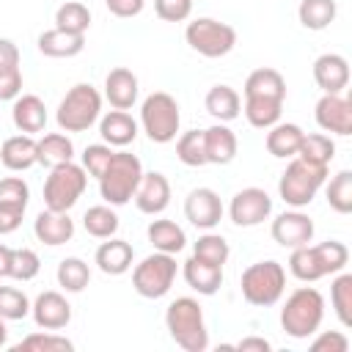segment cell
<instances>
[{"mask_svg":"<svg viewBox=\"0 0 352 352\" xmlns=\"http://www.w3.org/2000/svg\"><path fill=\"white\" fill-rule=\"evenodd\" d=\"M349 261V250L344 242L338 239H327L319 245H302L294 248L289 256V272L302 280V283H314L324 275H336L346 267Z\"/></svg>","mask_w":352,"mask_h":352,"instance_id":"1","label":"cell"},{"mask_svg":"<svg viewBox=\"0 0 352 352\" xmlns=\"http://www.w3.org/2000/svg\"><path fill=\"white\" fill-rule=\"evenodd\" d=\"M165 327L176 346L184 352H204L209 346V330L204 322V308L192 297H176L165 311Z\"/></svg>","mask_w":352,"mask_h":352,"instance_id":"2","label":"cell"},{"mask_svg":"<svg viewBox=\"0 0 352 352\" xmlns=\"http://www.w3.org/2000/svg\"><path fill=\"white\" fill-rule=\"evenodd\" d=\"M324 319V297L314 286H300L294 289L283 308H280V327L292 338H308L319 330Z\"/></svg>","mask_w":352,"mask_h":352,"instance_id":"3","label":"cell"},{"mask_svg":"<svg viewBox=\"0 0 352 352\" xmlns=\"http://www.w3.org/2000/svg\"><path fill=\"white\" fill-rule=\"evenodd\" d=\"M324 179H327V165H314V162H308L302 157H292V162L280 173L278 195L292 209H302L316 198V192L324 184Z\"/></svg>","mask_w":352,"mask_h":352,"instance_id":"4","label":"cell"},{"mask_svg":"<svg viewBox=\"0 0 352 352\" xmlns=\"http://www.w3.org/2000/svg\"><path fill=\"white\" fill-rule=\"evenodd\" d=\"M99 116H102V94L91 82H77L60 99L55 121L60 132H85L99 121Z\"/></svg>","mask_w":352,"mask_h":352,"instance_id":"5","label":"cell"},{"mask_svg":"<svg viewBox=\"0 0 352 352\" xmlns=\"http://www.w3.org/2000/svg\"><path fill=\"white\" fill-rule=\"evenodd\" d=\"M242 297L256 305V308H270L283 297L286 289V270L280 261L267 258V261H256L242 272L239 280Z\"/></svg>","mask_w":352,"mask_h":352,"instance_id":"6","label":"cell"},{"mask_svg":"<svg viewBox=\"0 0 352 352\" xmlns=\"http://www.w3.org/2000/svg\"><path fill=\"white\" fill-rule=\"evenodd\" d=\"M143 176V165L135 154L129 151H116L110 165L104 168V173L99 176V192L104 198V204L110 206H124L132 201L138 184Z\"/></svg>","mask_w":352,"mask_h":352,"instance_id":"7","label":"cell"},{"mask_svg":"<svg viewBox=\"0 0 352 352\" xmlns=\"http://www.w3.org/2000/svg\"><path fill=\"white\" fill-rule=\"evenodd\" d=\"M88 187V173L74 160L50 168L44 179V206L52 212H69Z\"/></svg>","mask_w":352,"mask_h":352,"instance_id":"8","label":"cell"},{"mask_svg":"<svg viewBox=\"0 0 352 352\" xmlns=\"http://www.w3.org/2000/svg\"><path fill=\"white\" fill-rule=\"evenodd\" d=\"M182 124V113H179V102L165 94V91H154L143 99L140 104V126L148 135L151 143H170L176 140Z\"/></svg>","mask_w":352,"mask_h":352,"instance_id":"9","label":"cell"},{"mask_svg":"<svg viewBox=\"0 0 352 352\" xmlns=\"http://www.w3.org/2000/svg\"><path fill=\"white\" fill-rule=\"evenodd\" d=\"M176 258L170 253H160L154 250L151 256H146L140 264H135L132 270V286L140 297L146 300H160L170 292L173 280H176Z\"/></svg>","mask_w":352,"mask_h":352,"instance_id":"10","label":"cell"},{"mask_svg":"<svg viewBox=\"0 0 352 352\" xmlns=\"http://www.w3.org/2000/svg\"><path fill=\"white\" fill-rule=\"evenodd\" d=\"M184 38L204 58H223L236 47V30L228 22H220L212 16H198L187 22Z\"/></svg>","mask_w":352,"mask_h":352,"instance_id":"11","label":"cell"},{"mask_svg":"<svg viewBox=\"0 0 352 352\" xmlns=\"http://www.w3.org/2000/svg\"><path fill=\"white\" fill-rule=\"evenodd\" d=\"M228 214H231V223H234V226H239V228H253V226L264 223V220L272 214V198H270V192L261 190V187H245V190H239V192L231 198Z\"/></svg>","mask_w":352,"mask_h":352,"instance_id":"12","label":"cell"},{"mask_svg":"<svg viewBox=\"0 0 352 352\" xmlns=\"http://www.w3.org/2000/svg\"><path fill=\"white\" fill-rule=\"evenodd\" d=\"M184 217L201 228V231H212L220 220H223V201L212 187H195L187 192L184 198Z\"/></svg>","mask_w":352,"mask_h":352,"instance_id":"13","label":"cell"},{"mask_svg":"<svg viewBox=\"0 0 352 352\" xmlns=\"http://www.w3.org/2000/svg\"><path fill=\"white\" fill-rule=\"evenodd\" d=\"M314 118L324 132H333L341 138L352 135V102L341 94H322V99L316 102Z\"/></svg>","mask_w":352,"mask_h":352,"instance_id":"14","label":"cell"},{"mask_svg":"<svg viewBox=\"0 0 352 352\" xmlns=\"http://www.w3.org/2000/svg\"><path fill=\"white\" fill-rule=\"evenodd\" d=\"M272 239L280 245V248H302L314 239V220L300 212V209H292V212H283L272 220V228H270Z\"/></svg>","mask_w":352,"mask_h":352,"instance_id":"15","label":"cell"},{"mask_svg":"<svg viewBox=\"0 0 352 352\" xmlns=\"http://www.w3.org/2000/svg\"><path fill=\"white\" fill-rule=\"evenodd\" d=\"M30 314H33V322L41 327V330H63L69 322H72V305L69 300L55 292V289H47L41 292L33 305H30Z\"/></svg>","mask_w":352,"mask_h":352,"instance_id":"16","label":"cell"},{"mask_svg":"<svg viewBox=\"0 0 352 352\" xmlns=\"http://www.w3.org/2000/svg\"><path fill=\"white\" fill-rule=\"evenodd\" d=\"M132 198L143 214H162L170 204V182L160 170H148L140 176V184Z\"/></svg>","mask_w":352,"mask_h":352,"instance_id":"17","label":"cell"},{"mask_svg":"<svg viewBox=\"0 0 352 352\" xmlns=\"http://www.w3.org/2000/svg\"><path fill=\"white\" fill-rule=\"evenodd\" d=\"M314 82L324 94H341L349 85V63L338 52H324L314 60Z\"/></svg>","mask_w":352,"mask_h":352,"instance_id":"18","label":"cell"},{"mask_svg":"<svg viewBox=\"0 0 352 352\" xmlns=\"http://www.w3.org/2000/svg\"><path fill=\"white\" fill-rule=\"evenodd\" d=\"M33 234H36L38 242H44L50 248H58V245H66L74 236V220L69 217V212L44 209L33 220Z\"/></svg>","mask_w":352,"mask_h":352,"instance_id":"19","label":"cell"},{"mask_svg":"<svg viewBox=\"0 0 352 352\" xmlns=\"http://www.w3.org/2000/svg\"><path fill=\"white\" fill-rule=\"evenodd\" d=\"M138 94H140V85H138L135 72H129L124 66L107 72V77H104V99L113 104V110H129L138 102Z\"/></svg>","mask_w":352,"mask_h":352,"instance_id":"20","label":"cell"},{"mask_svg":"<svg viewBox=\"0 0 352 352\" xmlns=\"http://www.w3.org/2000/svg\"><path fill=\"white\" fill-rule=\"evenodd\" d=\"M11 118L22 135H38L47 126V107L36 94H19L14 99Z\"/></svg>","mask_w":352,"mask_h":352,"instance_id":"21","label":"cell"},{"mask_svg":"<svg viewBox=\"0 0 352 352\" xmlns=\"http://www.w3.org/2000/svg\"><path fill=\"white\" fill-rule=\"evenodd\" d=\"M236 148H239V140H236V135L226 124L217 121L214 126L204 129V154H206V162H212V165H228V162H234Z\"/></svg>","mask_w":352,"mask_h":352,"instance_id":"22","label":"cell"},{"mask_svg":"<svg viewBox=\"0 0 352 352\" xmlns=\"http://www.w3.org/2000/svg\"><path fill=\"white\" fill-rule=\"evenodd\" d=\"M182 275H184L187 286H190L192 292L204 294V297L217 294L220 286H223V267L206 264V261H201V258H195V256H190V258L184 261Z\"/></svg>","mask_w":352,"mask_h":352,"instance_id":"23","label":"cell"},{"mask_svg":"<svg viewBox=\"0 0 352 352\" xmlns=\"http://www.w3.org/2000/svg\"><path fill=\"white\" fill-rule=\"evenodd\" d=\"M99 135L107 146H129L138 138V121L126 110H110L99 118Z\"/></svg>","mask_w":352,"mask_h":352,"instance_id":"24","label":"cell"},{"mask_svg":"<svg viewBox=\"0 0 352 352\" xmlns=\"http://www.w3.org/2000/svg\"><path fill=\"white\" fill-rule=\"evenodd\" d=\"M132 258H135V250L126 239H116L110 236L107 242H102L96 248V267L104 272V275H124L129 267H132Z\"/></svg>","mask_w":352,"mask_h":352,"instance_id":"25","label":"cell"},{"mask_svg":"<svg viewBox=\"0 0 352 352\" xmlns=\"http://www.w3.org/2000/svg\"><path fill=\"white\" fill-rule=\"evenodd\" d=\"M85 50L82 33H69L60 28H50L38 36V52L47 58H74Z\"/></svg>","mask_w":352,"mask_h":352,"instance_id":"26","label":"cell"},{"mask_svg":"<svg viewBox=\"0 0 352 352\" xmlns=\"http://www.w3.org/2000/svg\"><path fill=\"white\" fill-rule=\"evenodd\" d=\"M0 162L14 170V173H22L28 168L36 165V138L33 135H14L8 140H3L0 146Z\"/></svg>","mask_w":352,"mask_h":352,"instance_id":"27","label":"cell"},{"mask_svg":"<svg viewBox=\"0 0 352 352\" xmlns=\"http://www.w3.org/2000/svg\"><path fill=\"white\" fill-rule=\"evenodd\" d=\"M245 96H264V99H286V80L278 69H270V66H261L256 72L248 74L245 80V88H242Z\"/></svg>","mask_w":352,"mask_h":352,"instance_id":"28","label":"cell"},{"mask_svg":"<svg viewBox=\"0 0 352 352\" xmlns=\"http://www.w3.org/2000/svg\"><path fill=\"white\" fill-rule=\"evenodd\" d=\"M204 104H206V113L220 124H228L242 113V96L231 85H212Z\"/></svg>","mask_w":352,"mask_h":352,"instance_id":"29","label":"cell"},{"mask_svg":"<svg viewBox=\"0 0 352 352\" xmlns=\"http://www.w3.org/2000/svg\"><path fill=\"white\" fill-rule=\"evenodd\" d=\"M302 129L297 124H272L267 129V151L278 160H292L297 157L300 151V143H302Z\"/></svg>","mask_w":352,"mask_h":352,"instance_id":"30","label":"cell"},{"mask_svg":"<svg viewBox=\"0 0 352 352\" xmlns=\"http://www.w3.org/2000/svg\"><path fill=\"white\" fill-rule=\"evenodd\" d=\"M74 157V143L66 132H50L36 140V162L44 168H55Z\"/></svg>","mask_w":352,"mask_h":352,"instance_id":"31","label":"cell"},{"mask_svg":"<svg viewBox=\"0 0 352 352\" xmlns=\"http://www.w3.org/2000/svg\"><path fill=\"white\" fill-rule=\"evenodd\" d=\"M146 236H148V242L154 245V250H160V253H170V256L179 253V250H184V245H187V234H184V228L176 226L173 220H165V217L151 220L148 228H146Z\"/></svg>","mask_w":352,"mask_h":352,"instance_id":"32","label":"cell"},{"mask_svg":"<svg viewBox=\"0 0 352 352\" xmlns=\"http://www.w3.org/2000/svg\"><path fill=\"white\" fill-rule=\"evenodd\" d=\"M280 110H283L280 99H264V96H245V104H242L248 124L256 129H270L272 124H278Z\"/></svg>","mask_w":352,"mask_h":352,"instance_id":"33","label":"cell"},{"mask_svg":"<svg viewBox=\"0 0 352 352\" xmlns=\"http://www.w3.org/2000/svg\"><path fill=\"white\" fill-rule=\"evenodd\" d=\"M338 14V6L336 0H300V8H297V16H300V25L308 28V30H324L333 25Z\"/></svg>","mask_w":352,"mask_h":352,"instance_id":"34","label":"cell"},{"mask_svg":"<svg viewBox=\"0 0 352 352\" xmlns=\"http://www.w3.org/2000/svg\"><path fill=\"white\" fill-rule=\"evenodd\" d=\"M118 226H121V223H118V214L113 212L110 204L91 206V209H85V214H82V228H85L94 239H110V236H116Z\"/></svg>","mask_w":352,"mask_h":352,"instance_id":"35","label":"cell"},{"mask_svg":"<svg viewBox=\"0 0 352 352\" xmlns=\"http://www.w3.org/2000/svg\"><path fill=\"white\" fill-rule=\"evenodd\" d=\"M58 286L63 289V292H72V294H77V292H82L85 286H88V280H91V270H88V264L82 261V258H77V256H69V258H63L60 264H58Z\"/></svg>","mask_w":352,"mask_h":352,"instance_id":"36","label":"cell"},{"mask_svg":"<svg viewBox=\"0 0 352 352\" xmlns=\"http://www.w3.org/2000/svg\"><path fill=\"white\" fill-rule=\"evenodd\" d=\"M55 28L69 30V33H82L91 28V11L80 0H69L55 11Z\"/></svg>","mask_w":352,"mask_h":352,"instance_id":"37","label":"cell"},{"mask_svg":"<svg viewBox=\"0 0 352 352\" xmlns=\"http://www.w3.org/2000/svg\"><path fill=\"white\" fill-rule=\"evenodd\" d=\"M330 302H333L338 322L344 327H352V275L349 272H341L330 283Z\"/></svg>","mask_w":352,"mask_h":352,"instance_id":"38","label":"cell"},{"mask_svg":"<svg viewBox=\"0 0 352 352\" xmlns=\"http://www.w3.org/2000/svg\"><path fill=\"white\" fill-rule=\"evenodd\" d=\"M74 344L66 336L58 333H30L19 344H14V352H72Z\"/></svg>","mask_w":352,"mask_h":352,"instance_id":"39","label":"cell"},{"mask_svg":"<svg viewBox=\"0 0 352 352\" xmlns=\"http://www.w3.org/2000/svg\"><path fill=\"white\" fill-rule=\"evenodd\" d=\"M324 195H327V204H330L333 212L349 214V212H352V173H349V170H338V173L330 179Z\"/></svg>","mask_w":352,"mask_h":352,"instance_id":"40","label":"cell"},{"mask_svg":"<svg viewBox=\"0 0 352 352\" xmlns=\"http://www.w3.org/2000/svg\"><path fill=\"white\" fill-rule=\"evenodd\" d=\"M228 253H231L228 242L220 234H212V231H206L204 236H198V242L192 245V256L201 258V261H206V264H214V267H223L228 261Z\"/></svg>","mask_w":352,"mask_h":352,"instance_id":"41","label":"cell"},{"mask_svg":"<svg viewBox=\"0 0 352 352\" xmlns=\"http://www.w3.org/2000/svg\"><path fill=\"white\" fill-rule=\"evenodd\" d=\"M333 154H336V143L327 135H322V132L302 135V143H300L297 157H302V160H308L314 165H330Z\"/></svg>","mask_w":352,"mask_h":352,"instance_id":"42","label":"cell"},{"mask_svg":"<svg viewBox=\"0 0 352 352\" xmlns=\"http://www.w3.org/2000/svg\"><path fill=\"white\" fill-rule=\"evenodd\" d=\"M176 157L179 162H184L187 168H201L206 165V154H204V129H190L176 140Z\"/></svg>","mask_w":352,"mask_h":352,"instance_id":"43","label":"cell"},{"mask_svg":"<svg viewBox=\"0 0 352 352\" xmlns=\"http://www.w3.org/2000/svg\"><path fill=\"white\" fill-rule=\"evenodd\" d=\"M28 314H30L28 294L16 286H0V316L6 322H16V319H25Z\"/></svg>","mask_w":352,"mask_h":352,"instance_id":"44","label":"cell"},{"mask_svg":"<svg viewBox=\"0 0 352 352\" xmlns=\"http://www.w3.org/2000/svg\"><path fill=\"white\" fill-rule=\"evenodd\" d=\"M41 270V258L30 248H11V278L14 280H33Z\"/></svg>","mask_w":352,"mask_h":352,"instance_id":"45","label":"cell"},{"mask_svg":"<svg viewBox=\"0 0 352 352\" xmlns=\"http://www.w3.org/2000/svg\"><path fill=\"white\" fill-rule=\"evenodd\" d=\"M30 201V187L25 184L22 176H6L0 179V204L3 206H14V209H28Z\"/></svg>","mask_w":352,"mask_h":352,"instance_id":"46","label":"cell"},{"mask_svg":"<svg viewBox=\"0 0 352 352\" xmlns=\"http://www.w3.org/2000/svg\"><path fill=\"white\" fill-rule=\"evenodd\" d=\"M113 146H107V143H94V146H85V151H82V168H85V173H91L94 179H99L102 173H104V168L110 165V160H113Z\"/></svg>","mask_w":352,"mask_h":352,"instance_id":"47","label":"cell"},{"mask_svg":"<svg viewBox=\"0 0 352 352\" xmlns=\"http://www.w3.org/2000/svg\"><path fill=\"white\" fill-rule=\"evenodd\" d=\"M154 11L162 22H184L192 14V0H154Z\"/></svg>","mask_w":352,"mask_h":352,"instance_id":"48","label":"cell"},{"mask_svg":"<svg viewBox=\"0 0 352 352\" xmlns=\"http://www.w3.org/2000/svg\"><path fill=\"white\" fill-rule=\"evenodd\" d=\"M22 94V69L16 66H3L0 69V102H14Z\"/></svg>","mask_w":352,"mask_h":352,"instance_id":"49","label":"cell"},{"mask_svg":"<svg viewBox=\"0 0 352 352\" xmlns=\"http://www.w3.org/2000/svg\"><path fill=\"white\" fill-rule=\"evenodd\" d=\"M349 349V338L341 330H330V333H319L311 341V352H346Z\"/></svg>","mask_w":352,"mask_h":352,"instance_id":"50","label":"cell"},{"mask_svg":"<svg viewBox=\"0 0 352 352\" xmlns=\"http://www.w3.org/2000/svg\"><path fill=\"white\" fill-rule=\"evenodd\" d=\"M104 6H107V11H110L113 16H118V19H132V16H138V14L143 11L146 0H104Z\"/></svg>","mask_w":352,"mask_h":352,"instance_id":"51","label":"cell"},{"mask_svg":"<svg viewBox=\"0 0 352 352\" xmlns=\"http://www.w3.org/2000/svg\"><path fill=\"white\" fill-rule=\"evenodd\" d=\"M22 217H25L22 209L3 206V204H0V236H3V234H14V231L22 226Z\"/></svg>","mask_w":352,"mask_h":352,"instance_id":"52","label":"cell"},{"mask_svg":"<svg viewBox=\"0 0 352 352\" xmlns=\"http://www.w3.org/2000/svg\"><path fill=\"white\" fill-rule=\"evenodd\" d=\"M19 63V47L11 38H0V69Z\"/></svg>","mask_w":352,"mask_h":352,"instance_id":"53","label":"cell"},{"mask_svg":"<svg viewBox=\"0 0 352 352\" xmlns=\"http://www.w3.org/2000/svg\"><path fill=\"white\" fill-rule=\"evenodd\" d=\"M234 349H239V352H270L272 349V344L267 341V338H258V336H248V338H242Z\"/></svg>","mask_w":352,"mask_h":352,"instance_id":"54","label":"cell"},{"mask_svg":"<svg viewBox=\"0 0 352 352\" xmlns=\"http://www.w3.org/2000/svg\"><path fill=\"white\" fill-rule=\"evenodd\" d=\"M0 278H11V248L0 245Z\"/></svg>","mask_w":352,"mask_h":352,"instance_id":"55","label":"cell"},{"mask_svg":"<svg viewBox=\"0 0 352 352\" xmlns=\"http://www.w3.org/2000/svg\"><path fill=\"white\" fill-rule=\"evenodd\" d=\"M6 341H8V327H6V319L0 316V346H6Z\"/></svg>","mask_w":352,"mask_h":352,"instance_id":"56","label":"cell"}]
</instances>
